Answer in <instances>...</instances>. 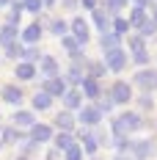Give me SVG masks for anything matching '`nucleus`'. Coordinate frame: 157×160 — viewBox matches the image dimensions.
Masks as SVG:
<instances>
[{
    "label": "nucleus",
    "mask_w": 157,
    "mask_h": 160,
    "mask_svg": "<svg viewBox=\"0 0 157 160\" xmlns=\"http://www.w3.org/2000/svg\"><path fill=\"white\" fill-rule=\"evenodd\" d=\"M146 3H152V0H138V6H141V8L146 6Z\"/></svg>",
    "instance_id": "nucleus-41"
},
{
    "label": "nucleus",
    "mask_w": 157,
    "mask_h": 160,
    "mask_svg": "<svg viewBox=\"0 0 157 160\" xmlns=\"http://www.w3.org/2000/svg\"><path fill=\"white\" fill-rule=\"evenodd\" d=\"M19 160H25V158H19Z\"/></svg>",
    "instance_id": "nucleus-45"
},
{
    "label": "nucleus",
    "mask_w": 157,
    "mask_h": 160,
    "mask_svg": "<svg viewBox=\"0 0 157 160\" xmlns=\"http://www.w3.org/2000/svg\"><path fill=\"white\" fill-rule=\"evenodd\" d=\"M152 105H155V102H152V99H149V97H141V108H146V111H149V108H152Z\"/></svg>",
    "instance_id": "nucleus-37"
},
{
    "label": "nucleus",
    "mask_w": 157,
    "mask_h": 160,
    "mask_svg": "<svg viewBox=\"0 0 157 160\" xmlns=\"http://www.w3.org/2000/svg\"><path fill=\"white\" fill-rule=\"evenodd\" d=\"M3 141H6V144H14V141H19V132H17L14 127L3 130Z\"/></svg>",
    "instance_id": "nucleus-30"
},
{
    "label": "nucleus",
    "mask_w": 157,
    "mask_h": 160,
    "mask_svg": "<svg viewBox=\"0 0 157 160\" xmlns=\"http://www.w3.org/2000/svg\"><path fill=\"white\" fill-rule=\"evenodd\" d=\"M14 42H17V25H8V22H6V25L0 28V44L8 47V44H14Z\"/></svg>",
    "instance_id": "nucleus-13"
},
{
    "label": "nucleus",
    "mask_w": 157,
    "mask_h": 160,
    "mask_svg": "<svg viewBox=\"0 0 157 160\" xmlns=\"http://www.w3.org/2000/svg\"><path fill=\"white\" fill-rule=\"evenodd\" d=\"M94 22H96V28L102 33H108V14H105L102 8H94Z\"/></svg>",
    "instance_id": "nucleus-24"
},
{
    "label": "nucleus",
    "mask_w": 157,
    "mask_h": 160,
    "mask_svg": "<svg viewBox=\"0 0 157 160\" xmlns=\"http://www.w3.org/2000/svg\"><path fill=\"white\" fill-rule=\"evenodd\" d=\"M96 108H99V113H105V111H110V108H113V99H110V97H102V102H99V105H96Z\"/></svg>",
    "instance_id": "nucleus-36"
},
{
    "label": "nucleus",
    "mask_w": 157,
    "mask_h": 160,
    "mask_svg": "<svg viewBox=\"0 0 157 160\" xmlns=\"http://www.w3.org/2000/svg\"><path fill=\"white\" fill-rule=\"evenodd\" d=\"M130 155H132L135 160H149L152 155H155V144H152V141H132Z\"/></svg>",
    "instance_id": "nucleus-5"
},
{
    "label": "nucleus",
    "mask_w": 157,
    "mask_h": 160,
    "mask_svg": "<svg viewBox=\"0 0 157 160\" xmlns=\"http://www.w3.org/2000/svg\"><path fill=\"white\" fill-rule=\"evenodd\" d=\"M66 160H83V146L72 144L69 149H66Z\"/></svg>",
    "instance_id": "nucleus-28"
},
{
    "label": "nucleus",
    "mask_w": 157,
    "mask_h": 160,
    "mask_svg": "<svg viewBox=\"0 0 157 160\" xmlns=\"http://www.w3.org/2000/svg\"><path fill=\"white\" fill-rule=\"evenodd\" d=\"M75 3H77V0H63V6H69V8H75Z\"/></svg>",
    "instance_id": "nucleus-40"
},
{
    "label": "nucleus",
    "mask_w": 157,
    "mask_h": 160,
    "mask_svg": "<svg viewBox=\"0 0 157 160\" xmlns=\"http://www.w3.org/2000/svg\"><path fill=\"white\" fill-rule=\"evenodd\" d=\"M17 78H19V80H33V78H36V66L28 64V61L17 64Z\"/></svg>",
    "instance_id": "nucleus-18"
},
{
    "label": "nucleus",
    "mask_w": 157,
    "mask_h": 160,
    "mask_svg": "<svg viewBox=\"0 0 157 160\" xmlns=\"http://www.w3.org/2000/svg\"><path fill=\"white\" fill-rule=\"evenodd\" d=\"M108 97L113 99V105H127V102L132 99V88H130V83H124V80H116V83L110 86Z\"/></svg>",
    "instance_id": "nucleus-2"
},
{
    "label": "nucleus",
    "mask_w": 157,
    "mask_h": 160,
    "mask_svg": "<svg viewBox=\"0 0 157 160\" xmlns=\"http://www.w3.org/2000/svg\"><path fill=\"white\" fill-rule=\"evenodd\" d=\"M52 138V127L50 124H33L31 127V141L33 144H44Z\"/></svg>",
    "instance_id": "nucleus-8"
},
{
    "label": "nucleus",
    "mask_w": 157,
    "mask_h": 160,
    "mask_svg": "<svg viewBox=\"0 0 157 160\" xmlns=\"http://www.w3.org/2000/svg\"><path fill=\"white\" fill-rule=\"evenodd\" d=\"M14 124L17 127H33L36 122H33V113L31 111H17L14 113Z\"/></svg>",
    "instance_id": "nucleus-20"
},
{
    "label": "nucleus",
    "mask_w": 157,
    "mask_h": 160,
    "mask_svg": "<svg viewBox=\"0 0 157 160\" xmlns=\"http://www.w3.org/2000/svg\"><path fill=\"white\" fill-rule=\"evenodd\" d=\"M63 105H66V111H77L80 105H83V91H77V88H66Z\"/></svg>",
    "instance_id": "nucleus-10"
},
{
    "label": "nucleus",
    "mask_w": 157,
    "mask_h": 160,
    "mask_svg": "<svg viewBox=\"0 0 157 160\" xmlns=\"http://www.w3.org/2000/svg\"><path fill=\"white\" fill-rule=\"evenodd\" d=\"M55 124L61 127V132H72V127H75V116L69 111H61L58 116H55Z\"/></svg>",
    "instance_id": "nucleus-15"
},
{
    "label": "nucleus",
    "mask_w": 157,
    "mask_h": 160,
    "mask_svg": "<svg viewBox=\"0 0 157 160\" xmlns=\"http://www.w3.org/2000/svg\"><path fill=\"white\" fill-rule=\"evenodd\" d=\"M113 160H135V158H132V155H121V152H119V155H116Z\"/></svg>",
    "instance_id": "nucleus-39"
},
{
    "label": "nucleus",
    "mask_w": 157,
    "mask_h": 160,
    "mask_svg": "<svg viewBox=\"0 0 157 160\" xmlns=\"http://www.w3.org/2000/svg\"><path fill=\"white\" fill-rule=\"evenodd\" d=\"M130 47L135 50V52H141L143 50V36H130Z\"/></svg>",
    "instance_id": "nucleus-34"
},
{
    "label": "nucleus",
    "mask_w": 157,
    "mask_h": 160,
    "mask_svg": "<svg viewBox=\"0 0 157 160\" xmlns=\"http://www.w3.org/2000/svg\"><path fill=\"white\" fill-rule=\"evenodd\" d=\"M80 141H83V152H88V155H94L96 152V146H99V141H96V135L94 132H80Z\"/></svg>",
    "instance_id": "nucleus-16"
},
{
    "label": "nucleus",
    "mask_w": 157,
    "mask_h": 160,
    "mask_svg": "<svg viewBox=\"0 0 157 160\" xmlns=\"http://www.w3.org/2000/svg\"><path fill=\"white\" fill-rule=\"evenodd\" d=\"M72 144H75V138H72V132H58V135H55V146H58L61 152H66V149H69Z\"/></svg>",
    "instance_id": "nucleus-23"
},
{
    "label": "nucleus",
    "mask_w": 157,
    "mask_h": 160,
    "mask_svg": "<svg viewBox=\"0 0 157 160\" xmlns=\"http://www.w3.org/2000/svg\"><path fill=\"white\" fill-rule=\"evenodd\" d=\"M105 66H108L110 72H121V69L127 66V52L121 47L108 50V55H105Z\"/></svg>",
    "instance_id": "nucleus-3"
},
{
    "label": "nucleus",
    "mask_w": 157,
    "mask_h": 160,
    "mask_svg": "<svg viewBox=\"0 0 157 160\" xmlns=\"http://www.w3.org/2000/svg\"><path fill=\"white\" fill-rule=\"evenodd\" d=\"M3 99L11 102V105H19V102H22V88H19V86H6V88H3Z\"/></svg>",
    "instance_id": "nucleus-17"
},
{
    "label": "nucleus",
    "mask_w": 157,
    "mask_h": 160,
    "mask_svg": "<svg viewBox=\"0 0 157 160\" xmlns=\"http://www.w3.org/2000/svg\"><path fill=\"white\" fill-rule=\"evenodd\" d=\"M135 86L143 91H157V69H141L135 75Z\"/></svg>",
    "instance_id": "nucleus-4"
},
{
    "label": "nucleus",
    "mask_w": 157,
    "mask_h": 160,
    "mask_svg": "<svg viewBox=\"0 0 157 160\" xmlns=\"http://www.w3.org/2000/svg\"><path fill=\"white\" fill-rule=\"evenodd\" d=\"M155 31H157V22H143L141 25V36L146 39V36H155Z\"/></svg>",
    "instance_id": "nucleus-33"
},
{
    "label": "nucleus",
    "mask_w": 157,
    "mask_h": 160,
    "mask_svg": "<svg viewBox=\"0 0 157 160\" xmlns=\"http://www.w3.org/2000/svg\"><path fill=\"white\" fill-rule=\"evenodd\" d=\"M127 31H130V22H127L124 17H119V19L113 22V33H116V36H124Z\"/></svg>",
    "instance_id": "nucleus-25"
},
{
    "label": "nucleus",
    "mask_w": 157,
    "mask_h": 160,
    "mask_svg": "<svg viewBox=\"0 0 157 160\" xmlns=\"http://www.w3.org/2000/svg\"><path fill=\"white\" fill-rule=\"evenodd\" d=\"M22 8H28L31 14H39V11H42V0H25Z\"/></svg>",
    "instance_id": "nucleus-29"
},
{
    "label": "nucleus",
    "mask_w": 157,
    "mask_h": 160,
    "mask_svg": "<svg viewBox=\"0 0 157 160\" xmlns=\"http://www.w3.org/2000/svg\"><path fill=\"white\" fill-rule=\"evenodd\" d=\"M99 119H102V113H99V108H96V105H86V108H80V122H83L86 127L99 124Z\"/></svg>",
    "instance_id": "nucleus-6"
},
{
    "label": "nucleus",
    "mask_w": 157,
    "mask_h": 160,
    "mask_svg": "<svg viewBox=\"0 0 157 160\" xmlns=\"http://www.w3.org/2000/svg\"><path fill=\"white\" fill-rule=\"evenodd\" d=\"M6 52H8V58H19V55H22V47H19V44H8V47H6Z\"/></svg>",
    "instance_id": "nucleus-35"
},
{
    "label": "nucleus",
    "mask_w": 157,
    "mask_h": 160,
    "mask_svg": "<svg viewBox=\"0 0 157 160\" xmlns=\"http://www.w3.org/2000/svg\"><path fill=\"white\" fill-rule=\"evenodd\" d=\"M155 19H157V6H155Z\"/></svg>",
    "instance_id": "nucleus-43"
},
{
    "label": "nucleus",
    "mask_w": 157,
    "mask_h": 160,
    "mask_svg": "<svg viewBox=\"0 0 157 160\" xmlns=\"http://www.w3.org/2000/svg\"><path fill=\"white\" fill-rule=\"evenodd\" d=\"M39 66H42V72H44L47 78H58V61H55L52 55H42Z\"/></svg>",
    "instance_id": "nucleus-12"
},
{
    "label": "nucleus",
    "mask_w": 157,
    "mask_h": 160,
    "mask_svg": "<svg viewBox=\"0 0 157 160\" xmlns=\"http://www.w3.org/2000/svg\"><path fill=\"white\" fill-rule=\"evenodd\" d=\"M80 91L88 97V99H99V94H102V88H99V83H96L94 78H83V83H80Z\"/></svg>",
    "instance_id": "nucleus-11"
},
{
    "label": "nucleus",
    "mask_w": 157,
    "mask_h": 160,
    "mask_svg": "<svg viewBox=\"0 0 157 160\" xmlns=\"http://www.w3.org/2000/svg\"><path fill=\"white\" fill-rule=\"evenodd\" d=\"M113 135L116 138H127L130 132H135V130H141L143 127V119L138 116V113H132V111H127V113H121L119 119H113Z\"/></svg>",
    "instance_id": "nucleus-1"
},
{
    "label": "nucleus",
    "mask_w": 157,
    "mask_h": 160,
    "mask_svg": "<svg viewBox=\"0 0 157 160\" xmlns=\"http://www.w3.org/2000/svg\"><path fill=\"white\" fill-rule=\"evenodd\" d=\"M105 6H108V11H121L127 6V0H102Z\"/></svg>",
    "instance_id": "nucleus-31"
},
{
    "label": "nucleus",
    "mask_w": 157,
    "mask_h": 160,
    "mask_svg": "<svg viewBox=\"0 0 157 160\" xmlns=\"http://www.w3.org/2000/svg\"><path fill=\"white\" fill-rule=\"evenodd\" d=\"M72 33H75V39H77L80 44H86L88 42V22L83 17H75L72 19Z\"/></svg>",
    "instance_id": "nucleus-9"
},
{
    "label": "nucleus",
    "mask_w": 157,
    "mask_h": 160,
    "mask_svg": "<svg viewBox=\"0 0 157 160\" xmlns=\"http://www.w3.org/2000/svg\"><path fill=\"white\" fill-rule=\"evenodd\" d=\"M99 44L105 47V52H108V50H116V47H119V36H116L113 31H108V33H102V39H99Z\"/></svg>",
    "instance_id": "nucleus-22"
},
{
    "label": "nucleus",
    "mask_w": 157,
    "mask_h": 160,
    "mask_svg": "<svg viewBox=\"0 0 157 160\" xmlns=\"http://www.w3.org/2000/svg\"><path fill=\"white\" fill-rule=\"evenodd\" d=\"M50 31L55 33V36H66V31H69V25H66L63 19H52V25H50Z\"/></svg>",
    "instance_id": "nucleus-27"
},
{
    "label": "nucleus",
    "mask_w": 157,
    "mask_h": 160,
    "mask_svg": "<svg viewBox=\"0 0 157 160\" xmlns=\"http://www.w3.org/2000/svg\"><path fill=\"white\" fill-rule=\"evenodd\" d=\"M22 58H25L28 64H33V61H42V52H39L36 47H25L22 50Z\"/></svg>",
    "instance_id": "nucleus-26"
},
{
    "label": "nucleus",
    "mask_w": 157,
    "mask_h": 160,
    "mask_svg": "<svg viewBox=\"0 0 157 160\" xmlns=\"http://www.w3.org/2000/svg\"><path fill=\"white\" fill-rule=\"evenodd\" d=\"M132 61H135L138 66H146V64H149V52H146V50H141V52H132Z\"/></svg>",
    "instance_id": "nucleus-32"
},
{
    "label": "nucleus",
    "mask_w": 157,
    "mask_h": 160,
    "mask_svg": "<svg viewBox=\"0 0 157 160\" xmlns=\"http://www.w3.org/2000/svg\"><path fill=\"white\" fill-rule=\"evenodd\" d=\"M0 6H8V0H0Z\"/></svg>",
    "instance_id": "nucleus-42"
},
{
    "label": "nucleus",
    "mask_w": 157,
    "mask_h": 160,
    "mask_svg": "<svg viewBox=\"0 0 157 160\" xmlns=\"http://www.w3.org/2000/svg\"><path fill=\"white\" fill-rule=\"evenodd\" d=\"M83 6H86V8H91V11H94V8H96V0H83Z\"/></svg>",
    "instance_id": "nucleus-38"
},
{
    "label": "nucleus",
    "mask_w": 157,
    "mask_h": 160,
    "mask_svg": "<svg viewBox=\"0 0 157 160\" xmlns=\"http://www.w3.org/2000/svg\"><path fill=\"white\" fill-rule=\"evenodd\" d=\"M127 22H130V28H141L143 22H149V17H146V11L138 6V8H132V14H130V19H127Z\"/></svg>",
    "instance_id": "nucleus-19"
},
{
    "label": "nucleus",
    "mask_w": 157,
    "mask_h": 160,
    "mask_svg": "<svg viewBox=\"0 0 157 160\" xmlns=\"http://www.w3.org/2000/svg\"><path fill=\"white\" fill-rule=\"evenodd\" d=\"M44 94L63 97V94H66V80H63V78H47V83H44Z\"/></svg>",
    "instance_id": "nucleus-7"
},
{
    "label": "nucleus",
    "mask_w": 157,
    "mask_h": 160,
    "mask_svg": "<svg viewBox=\"0 0 157 160\" xmlns=\"http://www.w3.org/2000/svg\"><path fill=\"white\" fill-rule=\"evenodd\" d=\"M39 39H42V25L39 22H33V25H28L22 31V42H28V44H36Z\"/></svg>",
    "instance_id": "nucleus-14"
},
{
    "label": "nucleus",
    "mask_w": 157,
    "mask_h": 160,
    "mask_svg": "<svg viewBox=\"0 0 157 160\" xmlns=\"http://www.w3.org/2000/svg\"><path fill=\"white\" fill-rule=\"evenodd\" d=\"M50 105H52V97L44 94V91H39V94L33 97V108H36V111H47Z\"/></svg>",
    "instance_id": "nucleus-21"
},
{
    "label": "nucleus",
    "mask_w": 157,
    "mask_h": 160,
    "mask_svg": "<svg viewBox=\"0 0 157 160\" xmlns=\"http://www.w3.org/2000/svg\"><path fill=\"white\" fill-rule=\"evenodd\" d=\"M19 3H25V0H19Z\"/></svg>",
    "instance_id": "nucleus-44"
},
{
    "label": "nucleus",
    "mask_w": 157,
    "mask_h": 160,
    "mask_svg": "<svg viewBox=\"0 0 157 160\" xmlns=\"http://www.w3.org/2000/svg\"><path fill=\"white\" fill-rule=\"evenodd\" d=\"M94 160H96V158H94Z\"/></svg>",
    "instance_id": "nucleus-46"
}]
</instances>
